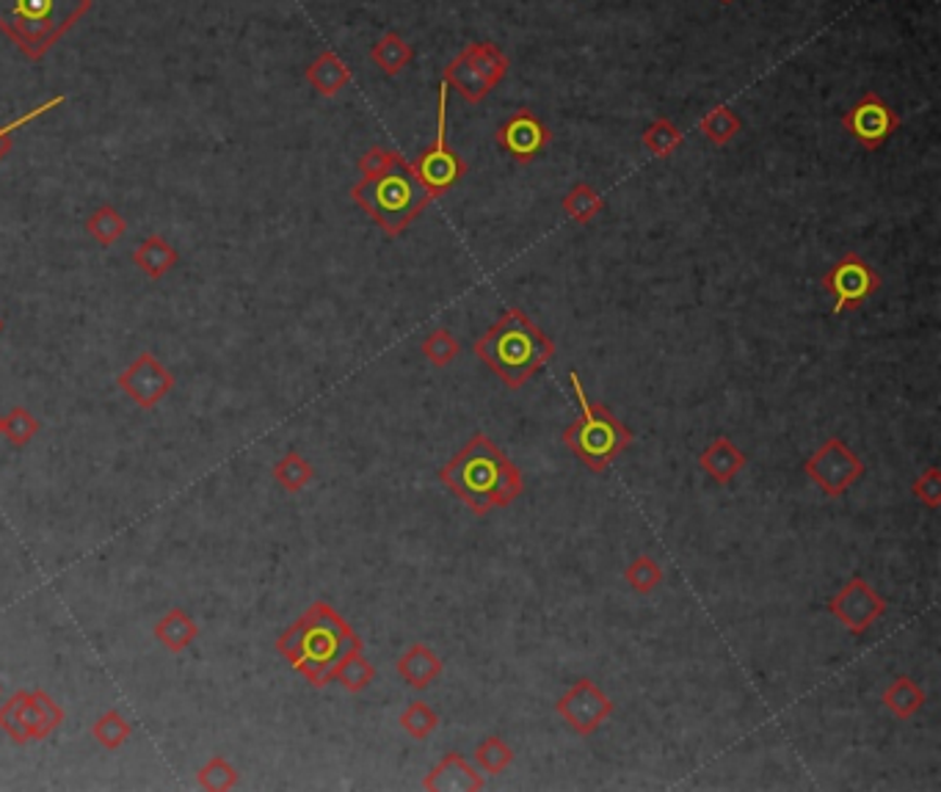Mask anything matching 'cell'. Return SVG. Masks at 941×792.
I'll return each mask as SVG.
<instances>
[{
  "mask_svg": "<svg viewBox=\"0 0 941 792\" xmlns=\"http://www.w3.org/2000/svg\"><path fill=\"white\" fill-rule=\"evenodd\" d=\"M362 649H365V641L356 636L354 627L324 600L312 602L276 641V652L283 654L290 668L299 671L312 688H326L335 682L342 661Z\"/></svg>",
  "mask_w": 941,
  "mask_h": 792,
  "instance_id": "6da1fadb",
  "label": "cell"
},
{
  "mask_svg": "<svg viewBox=\"0 0 941 792\" xmlns=\"http://www.w3.org/2000/svg\"><path fill=\"white\" fill-rule=\"evenodd\" d=\"M439 480L475 516L509 508L525 492L519 467L484 431L473 433L462 451L439 469Z\"/></svg>",
  "mask_w": 941,
  "mask_h": 792,
  "instance_id": "7a4b0ae2",
  "label": "cell"
},
{
  "mask_svg": "<svg viewBox=\"0 0 941 792\" xmlns=\"http://www.w3.org/2000/svg\"><path fill=\"white\" fill-rule=\"evenodd\" d=\"M473 354L511 390H519L555 360V342L519 306H509L478 340Z\"/></svg>",
  "mask_w": 941,
  "mask_h": 792,
  "instance_id": "3957f363",
  "label": "cell"
},
{
  "mask_svg": "<svg viewBox=\"0 0 941 792\" xmlns=\"http://www.w3.org/2000/svg\"><path fill=\"white\" fill-rule=\"evenodd\" d=\"M91 12V0H0V34L30 61H42Z\"/></svg>",
  "mask_w": 941,
  "mask_h": 792,
  "instance_id": "277c9868",
  "label": "cell"
},
{
  "mask_svg": "<svg viewBox=\"0 0 941 792\" xmlns=\"http://www.w3.org/2000/svg\"><path fill=\"white\" fill-rule=\"evenodd\" d=\"M351 199L390 238H401L412 222L431 204L426 188L417 183L406 158L376 177H360L351 186Z\"/></svg>",
  "mask_w": 941,
  "mask_h": 792,
  "instance_id": "5b68a950",
  "label": "cell"
},
{
  "mask_svg": "<svg viewBox=\"0 0 941 792\" xmlns=\"http://www.w3.org/2000/svg\"><path fill=\"white\" fill-rule=\"evenodd\" d=\"M569 385L580 403V417L564 428L561 439L580 458V464L591 473L602 475L611 469V464L622 456L632 444V431L613 415L605 403L588 401V392L582 390L580 373L572 370Z\"/></svg>",
  "mask_w": 941,
  "mask_h": 792,
  "instance_id": "8992f818",
  "label": "cell"
},
{
  "mask_svg": "<svg viewBox=\"0 0 941 792\" xmlns=\"http://www.w3.org/2000/svg\"><path fill=\"white\" fill-rule=\"evenodd\" d=\"M414 177L428 191V197L439 199L467 175V163L456 150L448 144V86L439 84L437 89V136L428 150L409 161Z\"/></svg>",
  "mask_w": 941,
  "mask_h": 792,
  "instance_id": "52a82bcc",
  "label": "cell"
},
{
  "mask_svg": "<svg viewBox=\"0 0 941 792\" xmlns=\"http://www.w3.org/2000/svg\"><path fill=\"white\" fill-rule=\"evenodd\" d=\"M64 724V709L45 691H17L0 704V729L17 745L48 740Z\"/></svg>",
  "mask_w": 941,
  "mask_h": 792,
  "instance_id": "ba28073f",
  "label": "cell"
},
{
  "mask_svg": "<svg viewBox=\"0 0 941 792\" xmlns=\"http://www.w3.org/2000/svg\"><path fill=\"white\" fill-rule=\"evenodd\" d=\"M823 290L831 296L833 315L851 313L881 290V274L862 254L848 252L823 274Z\"/></svg>",
  "mask_w": 941,
  "mask_h": 792,
  "instance_id": "9c48e42d",
  "label": "cell"
},
{
  "mask_svg": "<svg viewBox=\"0 0 941 792\" xmlns=\"http://www.w3.org/2000/svg\"><path fill=\"white\" fill-rule=\"evenodd\" d=\"M867 464L840 437H831L804 462V475L826 498H842L864 475Z\"/></svg>",
  "mask_w": 941,
  "mask_h": 792,
  "instance_id": "30bf717a",
  "label": "cell"
},
{
  "mask_svg": "<svg viewBox=\"0 0 941 792\" xmlns=\"http://www.w3.org/2000/svg\"><path fill=\"white\" fill-rule=\"evenodd\" d=\"M616 704L602 691L594 679H577L569 691L555 702L557 718L564 720L566 727L580 738H591L600 732L602 724L613 715Z\"/></svg>",
  "mask_w": 941,
  "mask_h": 792,
  "instance_id": "8fae6325",
  "label": "cell"
},
{
  "mask_svg": "<svg viewBox=\"0 0 941 792\" xmlns=\"http://www.w3.org/2000/svg\"><path fill=\"white\" fill-rule=\"evenodd\" d=\"M887 600L862 575H853L828 602L831 613L851 636H864L869 627L887 616Z\"/></svg>",
  "mask_w": 941,
  "mask_h": 792,
  "instance_id": "7c38bea8",
  "label": "cell"
},
{
  "mask_svg": "<svg viewBox=\"0 0 941 792\" xmlns=\"http://www.w3.org/2000/svg\"><path fill=\"white\" fill-rule=\"evenodd\" d=\"M842 127L851 133L853 139L864 147V150L876 152L889 141L894 130L900 127L898 111L883 100L876 91L858 97V102L851 111L842 114Z\"/></svg>",
  "mask_w": 941,
  "mask_h": 792,
  "instance_id": "4fadbf2b",
  "label": "cell"
},
{
  "mask_svg": "<svg viewBox=\"0 0 941 792\" xmlns=\"http://www.w3.org/2000/svg\"><path fill=\"white\" fill-rule=\"evenodd\" d=\"M116 385L136 406L155 408L174 390V376L155 354L145 351L116 376Z\"/></svg>",
  "mask_w": 941,
  "mask_h": 792,
  "instance_id": "5bb4252c",
  "label": "cell"
},
{
  "mask_svg": "<svg viewBox=\"0 0 941 792\" xmlns=\"http://www.w3.org/2000/svg\"><path fill=\"white\" fill-rule=\"evenodd\" d=\"M498 147L509 152L516 163L528 166L550 147L552 130L528 109H519L500 125Z\"/></svg>",
  "mask_w": 941,
  "mask_h": 792,
  "instance_id": "9a60e30c",
  "label": "cell"
},
{
  "mask_svg": "<svg viewBox=\"0 0 941 792\" xmlns=\"http://www.w3.org/2000/svg\"><path fill=\"white\" fill-rule=\"evenodd\" d=\"M486 781L473 765L467 763V756L459 751H450L434 765L423 779V790L428 792H478L484 790Z\"/></svg>",
  "mask_w": 941,
  "mask_h": 792,
  "instance_id": "2e32d148",
  "label": "cell"
},
{
  "mask_svg": "<svg viewBox=\"0 0 941 792\" xmlns=\"http://www.w3.org/2000/svg\"><path fill=\"white\" fill-rule=\"evenodd\" d=\"M396 671L409 688H414V691H426L428 684H434V679L442 677L444 663L442 657L428 646V643L414 641L412 646L398 657Z\"/></svg>",
  "mask_w": 941,
  "mask_h": 792,
  "instance_id": "e0dca14e",
  "label": "cell"
},
{
  "mask_svg": "<svg viewBox=\"0 0 941 792\" xmlns=\"http://www.w3.org/2000/svg\"><path fill=\"white\" fill-rule=\"evenodd\" d=\"M745 464H749V456H745L729 437H715L713 442L699 453V467H702L715 483H720V487H729Z\"/></svg>",
  "mask_w": 941,
  "mask_h": 792,
  "instance_id": "ac0fdd59",
  "label": "cell"
},
{
  "mask_svg": "<svg viewBox=\"0 0 941 792\" xmlns=\"http://www.w3.org/2000/svg\"><path fill=\"white\" fill-rule=\"evenodd\" d=\"M304 78L321 97L331 100L351 84L354 75H351V66L335 50H324V53H318L310 61V66L304 70Z\"/></svg>",
  "mask_w": 941,
  "mask_h": 792,
  "instance_id": "d6986e66",
  "label": "cell"
},
{
  "mask_svg": "<svg viewBox=\"0 0 941 792\" xmlns=\"http://www.w3.org/2000/svg\"><path fill=\"white\" fill-rule=\"evenodd\" d=\"M928 696H925L923 684L912 677H898L883 688L881 704L887 707V713L898 720H908L925 707Z\"/></svg>",
  "mask_w": 941,
  "mask_h": 792,
  "instance_id": "ffe728a7",
  "label": "cell"
},
{
  "mask_svg": "<svg viewBox=\"0 0 941 792\" xmlns=\"http://www.w3.org/2000/svg\"><path fill=\"white\" fill-rule=\"evenodd\" d=\"M155 638L161 641V646H166L168 652L180 654L188 646H193V641L199 638V625L193 621V616L183 607H172L168 613H163L155 625Z\"/></svg>",
  "mask_w": 941,
  "mask_h": 792,
  "instance_id": "44dd1931",
  "label": "cell"
},
{
  "mask_svg": "<svg viewBox=\"0 0 941 792\" xmlns=\"http://www.w3.org/2000/svg\"><path fill=\"white\" fill-rule=\"evenodd\" d=\"M442 84L448 86V89H456L459 95H462L464 100L469 102V105H478L480 100H486V97L492 95V86L486 84L484 75H480L473 64H469L467 55L464 53H459L456 59L444 66Z\"/></svg>",
  "mask_w": 941,
  "mask_h": 792,
  "instance_id": "7402d4cb",
  "label": "cell"
},
{
  "mask_svg": "<svg viewBox=\"0 0 941 792\" xmlns=\"http://www.w3.org/2000/svg\"><path fill=\"white\" fill-rule=\"evenodd\" d=\"M133 263L145 271L150 279H163L174 265L180 263V252H177L163 235H150V238L133 252Z\"/></svg>",
  "mask_w": 941,
  "mask_h": 792,
  "instance_id": "603a6c76",
  "label": "cell"
},
{
  "mask_svg": "<svg viewBox=\"0 0 941 792\" xmlns=\"http://www.w3.org/2000/svg\"><path fill=\"white\" fill-rule=\"evenodd\" d=\"M412 59H414L412 45H409L401 34H396V30H387L385 37L378 39V42L371 48V61L381 70V73L390 75V78L401 75L403 70L412 64Z\"/></svg>",
  "mask_w": 941,
  "mask_h": 792,
  "instance_id": "cb8c5ba5",
  "label": "cell"
},
{
  "mask_svg": "<svg viewBox=\"0 0 941 792\" xmlns=\"http://www.w3.org/2000/svg\"><path fill=\"white\" fill-rule=\"evenodd\" d=\"M462 53L467 55L469 64H473L475 70H478V73L484 75L486 84L492 86V89L500 84V80L505 78V75H509L511 61H509V55H505L503 50L498 48V45H492V42H473V45H467V48H464Z\"/></svg>",
  "mask_w": 941,
  "mask_h": 792,
  "instance_id": "d4e9b609",
  "label": "cell"
},
{
  "mask_svg": "<svg viewBox=\"0 0 941 792\" xmlns=\"http://www.w3.org/2000/svg\"><path fill=\"white\" fill-rule=\"evenodd\" d=\"M561 211L575 224H591L605 211V199H602V193L597 191L594 186L577 183V186H572V191L566 193L564 202H561Z\"/></svg>",
  "mask_w": 941,
  "mask_h": 792,
  "instance_id": "484cf974",
  "label": "cell"
},
{
  "mask_svg": "<svg viewBox=\"0 0 941 792\" xmlns=\"http://www.w3.org/2000/svg\"><path fill=\"white\" fill-rule=\"evenodd\" d=\"M271 475H274V480L285 489V492L296 494L301 492V489L310 487L312 478H315V467H312L299 451H288L279 462L274 464Z\"/></svg>",
  "mask_w": 941,
  "mask_h": 792,
  "instance_id": "4316f807",
  "label": "cell"
},
{
  "mask_svg": "<svg viewBox=\"0 0 941 792\" xmlns=\"http://www.w3.org/2000/svg\"><path fill=\"white\" fill-rule=\"evenodd\" d=\"M86 232L100 243V247H114L125 238L127 222L116 208L111 204H100L89 218H86Z\"/></svg>",
  "mask_w": 941,
  "mask_h": 792,
  "instance_id": "83f0119b",
  "label": "cell"
},
{
  "mask_svg": "<svg viewBox=\"0 0 941 792\" xmlns=\"http://www.w3.org/2000/svg\"><path fill=\"white\" fill-rule=\"evenodd\" d=\"M740 127H743V122H740V116L735 114L729 105H715L713 111H707V114L699 120V130H702L710 144L715 147L729 144L740 133Z\"/></svg>",
  "mask_w": 941,
  "mask_h": 792,
  "instance_id": "f1b7e54d",
  "label": "cell"
},
{
  "mask_svg": "<svg viewBox=\"0 0 941 792\" xmlns=\"http://www.w3.org/2000/svg\"><path fill=\"white\" fill-rule=\"evenodd\" d=\"M643 147H647L649 155L654 158H668L677 147H682L685 141V133L679 130L677 125H674L672 120H666V116H660V120H654L652 125L643 130L641 136Z\"/></svg>",
  "mask_w": 941,
  "mask_h": 792,
  "instance_id": "f546056e",
  "label": "cell"
},
{
  "mask_svg": "<svg viewBox=\"0 0 941 792\" xmlns=\"http://www.w3.org/2000/svg\"><path fill=\"white\" fill-rule=\"evenodd\" d=\"M373 679H376V666L365 657V649H362V652H354L351 657H346L342 666L337 668L335 674V682H340L348 693L367 691V688L373 684Z\"/></svg>",
  "mask_w": 941,
  "mask_h": 792,
  "instance_id": "4dcf8cb0",
  "label": "cell"
},
{
  "mask_svg": "<svg viewBox=\"0 0 941 792\" xmlns=\"http://www.w3.org/2000/svg\"><path fill=\"white\" fill-rule=\"evenodd\" d=\"M473 759L484 774H503V770H509L511 763H514V749H511L500 734H489V738H484L478 743Z\"/></svg>",
  "mask_w": 941,
  "mask_h": 792,
  "instance_id": "1f68e13d",
  "label": "cell"
},
{
  "mask_svg": "<svg viewBox=\"0 0 941 792\" xmlns=\"http://www.w3.org/2000/svg\"><path fill=\"white\" fill-rule=\"evenodd\" d=\"M91 734H95V740L102 745V749L116 751L127 743V738L133 734V727L130 720H127L120 709H105V713L95 720Z\"/></svg>",
  "mask_w": 941,
  "mask_h": 792,
  "instance_id": "d6a6232c",
  "label": "cell"
},
{
  "mask_svg": "<svg viewBox=\"0 0 941 792\" xmlns=\"http://www.w3.org/2000/svg\"><path fill=\"white\" fill-rule=\"evenodd\" d=\"M398 724H401V729L412 740H428L434 732H437L439 715L434 713L431 704H426L423 699H417V702L406 704V709L401 713Z\"/></svg>",
  "mask_w": 941,
  "mask_h": 792,
  "instance_id": "836d02e7",
  "label": "cell"
},
{
  "mask_svg": "<svg viewBox=\"0 0 941 792\" xmlns=\"http://www.w3.org/2000/svg\"><path fill=\"white\" fill-rule=\"evenodd\" d=\"M0 433H3L14 448H25V444L39 433L37 415L28 412L25 406H14L7 417H0Z\"/></svg>",
  "mask_w": 941,
  "mask_h": 792,
  "instance_id": "e575fe53",
  "label": "cell"
},
{
  "mask_svg": "<svg viewBox=\"0 0 941 792\" xmlns=\"http://www.w3.org/2000/svg\"><path fill=\"white\" fill-rule=\"evenodd\" d=\"M199 787L202 790H211V792H227L235 790L240 781V774L235 770V765L229 763V759H224V756H211L208 763L199 768Z\"/></svg>",
  "mask_w": 941,
  "mask_h": 792,
  "instance_id": "d590c367",
  "label": "cell"
},
{
  "mask_svg": "<svg viewBox=\"0 0 941 792\" xmlns=\"http://www.w3.org/2000/svg\"><path fill=\"white\" fill-rule=\"evenodd\" d=\"M64 102H66L64 95H55V97H50V100H45V102H39V105H34V109H30V111H25V114L14 116V120L9 122V125L0 127V161H3V158H7L9 152H12V136H14V133L23 130V127H28L30 122L42 120V116L50 114V111L61 109Z\"/></svg>",
  "mask_w": 941,
  "mask_h": 792,
  "instance_id": "8d00e7d4",
  "label": "cell"
},
{
  "mask_svg": "<svg viewBox=\"0 0 941 792\" xmlns=\"http://www.w3.org/2000/svg\"><path fill=\"white\" fill-rule=\"evenodd\" d=\"M624 580H627V586H630L632 591H638V594H652L660 582H663V566L654 558H649L647 553H641L624 569Z\"/></svg>",
  "mask_w": 941,
  "mask_h": 792,
  "instance_id": "74e56055",
  "label": "cell"
},
{
  "mask_svg": "<svg viewBox=\"0 0 941 792\" xmlns=\"http://www.w3.org/2000/svg\"><path fill=\"white\" fill-rule=\"evenodd\" d=\"M421 351L434 367H448L450 362L462 354V345H459V340L450 335L448 329H437V331H431L426 340H423Z\"/></svg>",
  "mask_w": 941,
  "mask_h": 792,
  "instance_id": "f35d334b",
  "label": "cell"
},
{
  "mask_svg": "<svg viewBox=\"0 0 941 792\" xmlns=\"http://www.w3.org/2000/svg\"><path fill=\"white\" fill-rule=\"evenodd\" d=\"M912 494L928 508H939L941 505V473L939 467H925L923 473L914 478Z\"/></svg>",
  "mask_w": 941,
  "mask_h": 792,
  "instance_id": "ab89813d",
  "label": "cell"
},
{
  "mask_svg": "<svg viewBox=\"0 0 941 792\" xmlns=\"http://www.w3.org/2000/svg\"><path fill=\"white\" fill-rule=\"evenodd\" d=\"M401 158L403 155L398 150H390V147H381V144H373L371 150H367L365 155L360 158V177L381 175V172H387V168L396 166Z\"/></svg>",
  "mask_w": 941,
  "mask_h": 792,
  "instance_id": "60d3db41",
  "label": "cell"
},
{
  "mask_svg": "<svg viewBox=\"0 0 941 792\" xmlns=\"http://www.w3.org/2000/svg\"><path fill=\"white\" fill-rule=\"evenodd\" d=\"M720 3H726V7H729V3H735V0H720Z\"/></svg>",
  "mask_w": 941,
  "mask_h": 792,
  "instance_id": "b9f144b4",
  "label": "cell"
},
{
  "mask_svg": "<svg viewBox=\"0 0 941 792\" xmlns=\"http://www.w3.org/2000/svg\"><path fill=\"white\" fill-rule=\"evenodd\" d=\"M0 335H3V318H0Z\"/></svg>",
  "mask_w": 941,
  "mask_h": 792,
  "instance_id": "7bdbcfd3",
  "label": "cell"
},
{
  "mask_svg": "<svg viewBox=\"0 0 941 792\" xmlns=\"http://www.w3.org/2000/svg\"><path fill=\"white\" fill-rule=\"evenodd\" d=\"M0 693H3V684H0Z\"/></svg>",
  "mask_w": 941,
  "mask_h": 792,
  "instance_id": "ee69618b",
  "label": "cell"
}]
</instances>
